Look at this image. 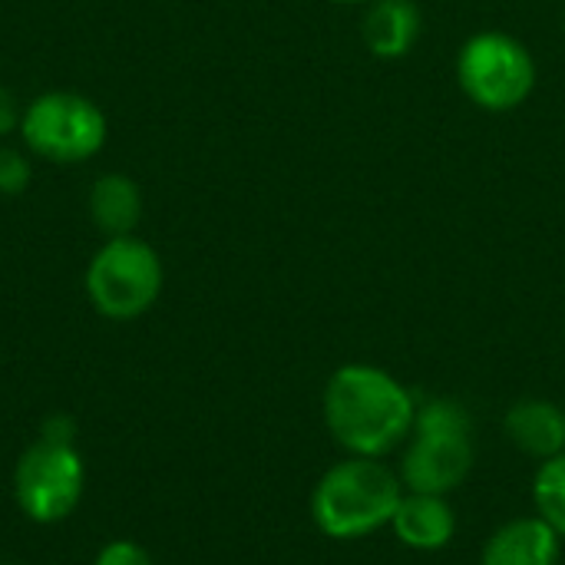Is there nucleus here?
Returning a JSON list of instances; mask_svg holds the SVG:
<instances>
[{
	"label": "nucleus",
	"instance_id": "obj_1",
	"mask_svg": "<svg viewBox=\"0 0 565 565\" xmlns=\"http://www.w3.org/2000/svg\"><path fill=\"white\" fill-rule=\"evenodd\" d=\"M324 427L348 457H387L414 427V394L384 367L344 364L324 384Z\"/></svg>",
	"mask_w": 565,
	"mask_h": 565
},
{
	"label": "nucleus",
	"instance_id": "obj_2",
	"mask_svg": "<svg viewBox=\"0 0 565 565\" xmlns=\"http://www.w3.org/2000/svg\"><path fill=\"white\" fill-rule=\"evenodd\" d=\"M404 497L401 477L377 457H344L311 490L315 526L338 543H354L391 526Z\"/></svg>",
	"mask_w": 565,
	"mask_h": 565
},
{
	"label": "nucleus",
	"instance_id": "obj_3",
	"mask_svg": "<svg viewBox=\"0 0 565 565\" xmlns=\"http://www.w3.org/2000/svg\"><path fill=\"white\" fill-rule=\"evenodd\" d=\"M477 460L470 411L454 397L417 404L411 444L401 457V483L411 493L447 497L463 487Z\"/></svg>",
	"mask_w": 565,
	"mask_h": 565
},
{
	"label": "nucleus",
	"instance_id": "obj_4",
	"mask_svg": "<svg viewBox=\"0 0 565 565\" xmlns=\"http://www.w3.org/2000/svg\"><path fill=\"white\" fill-rule=\"evenodd\" d=\"M83 285L96 315L109 321H136L156 308L166 268L159 252L132 232L106 238L93 252Z\"/></svg>",
	"mask_w": 565,
	"mask_h": 565
},
{
	"label": "nucleus",
	"instance_id": "obj_5",
	"mask_svg": "<svg viewBox=\"0 0 565 565\" xmlns=\"http://www.w3.org/2000/svg\"><path fill=\"white\" fill-rule=\"evenodd\" d=\"M26 152L56 166L89 162L109 136V122L99 103L73 89H50L30 99L20 113Z\"/></svg>",
	"mask_w": 565,
	"mask_h": 565
},
{
	"label": "nucleus",
	"instance_id": "obj_6",
	"mask_svg": "<svg viewBox=\"0 0 565 565\" xmlns=\"http://www.w3.org/2000/svg\"><path fill=\"white\" fill-rule=\"evenodd\" d=\"M13 503L36 526L70 520L86 490V463L76 444L36 437L13 467Z\"/></svg>",
	"mask_w": 565,
	"mask_h": 565
},
{
	"label": "nucleus",
	"instance_id": "obj_7",
	"mask_svg": "<svg viewBox=\"0 0 565 565\" xmlns=\"http://www.w3.org/2000/svg\"><path fill=\"white\" fill-rule=\"evenodd\" d=\"M457 79L470 103L487 113H510L533 96L536 60L510 33L483 30L460 46Z\"/></svg>",
	"mask_w": 565,
	"mask_h": 565
},
{
	"label": "nucleus",
	"instance_id": "obj_8",
	"mask_svg": "<svg viewBox=\"0 0 565 565\" xmlns=\"http://www.w3.org/2000/svg\"><path fill=\"white\" fill-rule=\"evenodd\" d=\"M394 536L417 553H440L454 543L457 536V513L447 503V497L434 493H411L404 490L394 520H391Z\"/></svg>",
	"mask_w": 565,
	"mask_h": 565
},
{
	"label": "nucleus",
	"instance_id": "obj_9",
	"mask_svg": "<svg viewBox=\"0 0 565 565\" xmlns=\"http://www.w3.org/2000/svg\"><path fill=\"white\" fill-rule=\"evenodd\" d=\"M563 540L540 516H516L503 523L483 546L480 565H559Z\"/></svg>",
	"mask_w": 565,
	"mask_h": 565
},
{
	"label": "nucleus",
	"instance_id": "obj_10",
	"mask_svg": "<svg viewBox=\"0 0 565 565\" xmlns=\"http://www.w3.org/2000/svg\"><path fill=\"white\" fill-rule=\"evenodd\" d=\"M503 430L516 450L533 460H550L565 450V411L546 397H526L503 417Z\"/></svg>",
	"mask_w": 565,
	"mask_h": 565
},
{
	"label": "nucleus",
	"instance_id": "obj_11",
	"mask_svg": "<svg viewBox=\"0 0 565 565\" xmlns=\"http://www.w3.org/2000/svg\"><path fill=\"white\" fill-rule=\"evenodd\" d=\"M420 36V10L414 0H374L364 17V43L377 60H401Z\"/></svg>",
	"mask_w": 565,
	"mask_h": 565
},
{
	"label": "nucleus",
	"instance_id": "obj_12",
	"mask_svg": "<svg viewBox=\"0 0 565 565\" xmlns=\"http://www.w3.org/2000/svg\"><path fill=\"white\" fill-rule=\"evenodd\" d=\"M89 218L93 225L106 235H132L136 225L142 222V192L136 185V179L122 175V172H106L93 182L89 189Z\"/></svg>",
	"mask_w": 565,
	"mask_h": 565
},
{
	"label": "nucleus",
	"instance_id": "obj_13",
	"mask_svg": "<svg viewBox=\"0 0 565 565\" xmlns=\"http://www.w3.org/2000/svg\"><path fill=\"white\" fill-rule=\"evenodd\" d=\"M533 503L536 516L550 523L559 540H565V450L540 463L533 477Z\"/></svg>",
	"mask_w": 565,
	"mask_h": 565
},
{
	"label": "nucleus",
	"instance_id": "obj_14",
	"mask_svg": "<svg viewBox=\"0 0 565 565\" xmlns=\"http://www.w3.org/2000/svg\"><path fill=\"white\" fill-rule=\"evenodd\" d=\"M30 179H33L30 159L20 149L3 146L0 149V195H20V192H26Z\"/></svg>",
	"mask_w": 565,
	"mask_h": 565
},
{
	"label": "nucleus",
	"instance_id": "obj_15",
	"mask_svg": "<svg viewBox=\"0 0 565 565\" xmlns=\"http://www.w3.org/2000/svg\"><path fill=\"white\" fill-rule=\"evenodd\" d=\"M93 565H156L152 553L132 540H109L96 556Z\"/></svg>",
	"mask_w": 565,
	"mask_h": 565
},
{
	"label": "nucleus",
	"instance_id": "obj_16",
	"mask_svg": "<svg viewBox=\"0 0 565 565\" xmlns=\"http://www.w3.org/2000/svg\"><path fill=\"white\" fill-rule=\"evenodd\" d=\"M40 437H46V440H63V444H76V420L66 417V414H53V417L43 420Z\"/></svg>",
	"mask_w": 565,
	"mask_h": 565
},
{
	"label": "nucleus",
	"instance_id": "obj_17",
	"mask_svg": "<svg viewBox=\"0 0 565 565\" xmlns=\"http://www.w3.org/2000/svg\"><path fill=\"white\" fill-rule=\"evenodd\" d=\"M20 113L23 109H20L17 96L7 86H0V139L20 129Z\"/></svg>",
	"mask_w": 565,
	"mask_h": 565
},
{
	"label": "nucleus",
	"instance_id": "obj_18",
	"mask_svg": "<svg viewBox=\"0 0 565 565\" xmlns=\"http://www.w3.org/2000/svg\"><path fill=\"white\" fill-rule=\"evenodd\" d=\"M338 3H361V0H338Z\"/></svg>",
	"mask_w": 565,
	"mask_h": 565
},
{
	"label": "nucleus",
	"instance_id": "obj_19",
	"mask_svg": "<svg viewBox=\"0 0 565 565\" xmlns=\"http://www.w3.org/2000/svg\"><path fill=\"white\" fill-rule=\"evenodd\" d=\"M0 565H3V563H0Z\"/></svg>",
	"mask_w": 565,
	"mask_h": 565
}]
</instances>
